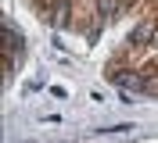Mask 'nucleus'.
Instances as JSON below:
<instances>
[{
    "mask_svg": "<svg viewBox=\"0 0 158 143\" xmlns=\"http://www.w3.org/2000/svg\"><path fill=\"white\" fill-rule=\"evenodd\" d=\"M65 14H69V7H65V4H58L54 11H47V22H50V25H65Z\"/></svg>",
    "mask_w": 158,
    "mask_h": 143,
    "instance_id": "7ed1b4c3",
    "label": "nucleus"
},
{
    "mask_svg": "<svg viewBox=\"0 0 158 143\" xmlns=\"http://www.w3.org/2000/svg\"><path fill=\"white\" fill-rule=\"evenodd\" d=\"M144 93H158V75H144Z\"/></svg>",
    "mask_w": 158,
    "mask_h": 143,
    "instance_id": "20e7f679",
    "label": "nucleus"
},
{
    "mask_svg": "<svg viewBox=\"0 0 158 143\" xmlns=\"http://www.w3.org/2000/svg\"><path fill=\"white\" fill-rule=\"evenodd\" d=\"M122 0H97V14H104V18H118L122 14Z\"/></svg>",
    "mask_w": 158,
    "mask_h": 143,
    "instance_id": "f03ea898",
    "label": "nucleus"
},
{
    "mask_svg": "<svg viewBox=\"0 0 158 143\" xmlns=\"http://www.w3.org/2000/svg\"><path fill=\"white\" fill-rule=\"evenodd\" d=\"M155 39H158V25L155 22H140V25L129 32V43H137V47H151Z\"/></svg>",
    "mask_w": 158,
    "mask_h": 143,
    "instance_id": "f257e3e1",
    "label": "nucleus"
}]
</instances>
